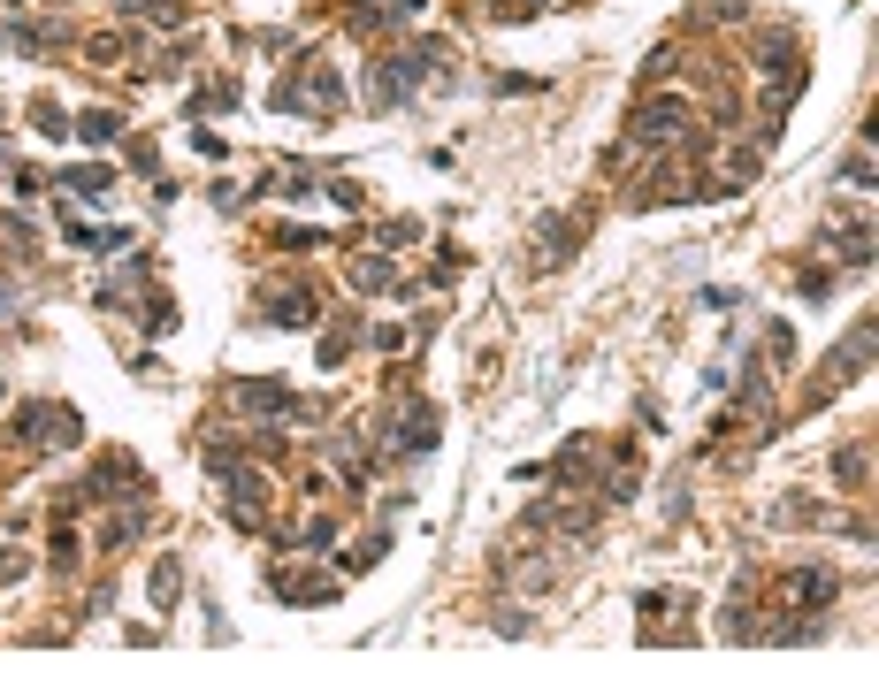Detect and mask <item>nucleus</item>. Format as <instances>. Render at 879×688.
<instances>
[{
    "mask_svg": "<svg viewBox=\"0 0 879 688\" xmlns=\"http://www.w3.org/2000/svg\"><path fill=\"white\" fill-rule=\"evenodd\" d=\"M665 130H681V108H643V138H665Z\"/></svg>",
    "mask_w": 879,
    "mask_h": 688,
    "instance_id": "obj_1",
    "label": "nucleus"
}]
</instances>
